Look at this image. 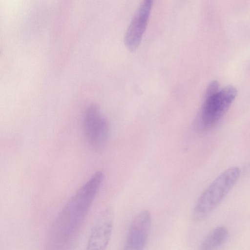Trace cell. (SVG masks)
I'll use <instances>...</instances> for the list:
<instances>
[{"label":"cell","instance_id":"52a82bcc","mask_svg":"<svg viewBox=\"0 0 250 250\" xmlns=\"http://www.w3.org/2000/svg\"><path fill=\"white\" fill-rule=\"evenodd\" d=\"M151 225V215L147 210L138 212L132 220L125 241V249H143L147 243Z\"/></svg>","mask_w":250,"mask_h":250},{"label":"cell","instance_id":"6da1fadb","mask_svg":"<svg viewBox=\"0 0 250 250\" xmlns=\"http://www.w3.org/2000/svg\"><path fill=\"white\" fill-rule=\"evenodd\" d=\"M104 178L102 171L95 172L63 206L48 230L46 238L47 249H67L74 244Z\"/></svg>","mask_w":250,"mask_h":250},{"label":"cell","instance_id":"ba28073f","mask_svg":"<svg viewBox=\"0 0 250 250\" xmlns=\"http://www.w3.org/2000/svg\"><path fill=\"white\" fill-rule=\"evenodd\" d=\"M228 234L225 227H218L212 230L202 242L200 249L204 250H214L226 241Z\"/></svg>","mask_w":250,"mask_h":250},{"label":"cell","instance_id":"7a4b0ae2","mask_svg":"<svg viewBox=\"0 0 250 250\" xmlns=\"http://www.w3.org/2000/svg\"><path fill=\"white\" fill-rule=\"evenodd\" d=\"M241 171L237 167L228 168L219 175L201 194L192 212L196 222L206 219L222 202L238 180Z\"/></svg>","mask_w":250,"mask_h":250},{"label":"cell","instance_id":"277c9868","mask_svg":"<svg viewBox=\"0 0 250 250\" xmlns=\"http://www.w3.org/2000/svg\"><path fill=\"white\" fill-rule=\"evenodd\" d=\"M83 126L86 139L92 147L97 149L104 146L108 137L109 125L96 104H90L86 108Z\"/></svg>","mask_w":250,"mask_h":250},{"label":"cell","instance_id":"8992f818","mask_svg":"<svg viewBox=\"0 0 250 250\" xmlns=\"http://www.w3.org/2000/svg\"><path fill=\"white\" fill-rule=\"evenodd\" d=\"M114 215L112 208L107 207L99 214L91 229L87 249L102 250L107 247L113 226Z\"/></svg>","mask_w":250,"mask_h":250},{"label":"cell","instance_id":"5b68a950","mask_svg":"<svg viewBox=\"0 0 250 250\" xmlns=\"http://www.w3.org/2000/svg\"><path fill=\"white\" fill-rule=\"evenodd\" d=\"M153 0H142L125 35L124 42L131 52L138 48L147 27Z\"/></svg>","mask_w":250,"mask_h":250},{"label":"cell","instance_id":"3957f363","mask_svg":"<svg viewBox=\"0 0 250 250\" xmlns=\"http://www.w3.org/2000/svg\"><path fill=\"white\" fill-rule=\"evenodd\" d=\"M237 95V90L229 85L217 92L205 94L201 108L195 119L194 127L205 132L214 126L228 110Z\"/></svg>","mask_w":250,"mask_h":250}]
</instances>
